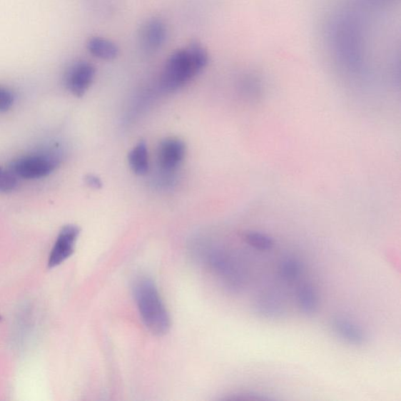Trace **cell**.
<instances>
[{
  "mask_svg": "<svg viewBox=\"0 0 401 401\" xmlns=\"http://www.w3.org/2000/svg\"><path fill=\"white\" fill-rule=\"evenodd\" d=\"M208 63L204 46L197 41L191 42L168 59L160 77V86L166 92L178 91L200 74Z\"/></svg>",
  "mask_w": 401,
  "mask_h": 401,
  "instance_id": "6da1fadb",
  "label": "cell"
},
{
  "mask_svg": "<svg viewBox=\"0 0 401 401\" xmlns=\"http://www.w3.org/2000/svg\"><path fill=\"white\" fill-rule=\"evenodd\" d=\"M134 296L144 325L154 335H166L171 326V318L153 280L141 278L136 283Z\"/></svg>",
  "mask_w": 401,
  "mask_h": 401,
  "instance_id": "7a4b0ae2",
  "label": "cell"
},
{
  "mask_svg": "<svg viewBox=\"0 0 401 401\" xmlns=\"http://www.w3.org/2000/svg\"><path fill=\"white\" fill-rule=\"evenodd\" d=\"M59 163L60 158L57 154H39L17 160L11 170L19 178L39 179L50 175Z\"/></svg>",
  "mask_w": 401,
  "mask_h": 401,
  "instance_id": "3957f363",
  "label": "cell"
},
{
  "mask_svg": "<svg viewBox=\"0 0 401 401\" xmlns=\"http://www.w3.org/2000/svg\"><path fill=\"white\" fill-rule=\"evenodd\" d=\"M208 260L213 270L222 278L231 292L238 293L243 290L245 284L243 272L228 254L215 250L208 254Z\"/></svg>",
  "mask_w": 401,
  "mask_h": 401,
  "instance_id": "277c9868",
  "label": "cell"
},
{
  "mask_svg": "<svg viewBox=\"0 0 401 401\" xmlns=\"http://www.w3.org/2000/svg\"><path fill=\"white\" fill-rule=\"evenodd\" d=\"M79 234V228L73 224H68L61 230L48 261L50 268L59 266L73 254Z\"/></svg>",
  "mask_w": 401,
  "mask_h": 401,
  "instance_id": "5b68a950",
  "label": "cell"
},
{
  "mask_svg": "<svg viewBox=\"0 0 401 401\" xmlns=\"http://www.w3.org/2000/svg\"><path fill=\"white\" fill-rule=\"evenodd\" d=\"M167 39L165 22L158 18H152L144 22L139 33L141 49L147 54H155L162 49Z\"/></svg>",
  "mask_w": 401,
  "mask_h": 401,
  "instance_id": "8992f818",
  "label": "cell"
},
{
  "mask_svg": "<svg viewBox=\"0 0 401 401\" xmlns=\"http://www.w3.org/2000/svg\"><path fill=\"white\" fill-rule=\"evenodd\" d=\"M95 74L96 69L91 63L86 61L75 63L67 72L66 83L68 89L76 97H83L91 86Z\"/></svg>",
  "mask_w": 401,
  "mask_h": 401,
  "instance_id": "52a82bcc",
  "label": "cell"
},
{
  "mask_svg": "<svg viewBox=\"0 0 401 401\" xmlns=\"http://www.w3.org/2000/svg\"><path fill=\"white\" fill-rule=\"evenodd\" d=\"M186 153V146L178 138H167L160 143L158 159L164 171H171L178 168Z\"/></svg>",
  "mask_w": 401,
  "mask_h": 401,
  "instance_id": "ba28073f",
  "label": "cell"
},
{
  "mask_svg": "<svg viewBox=\"0 0 401 401\" xmlns=\"http://www.w3.org/2000/svg\"><path fill=\"white\" fill-rule=\"evenodd\" d=\"M332 326L340 340L352 346H362L366 342L367 336L362 328L347 317H334Z\"/></svg>",
  "mask_w": 401,
  "mask_h": 401,
  "instance_id": "9c48e42d",
  "label": "cell"
},
{
  "mask_svg": "<svg viewBox=\"0 0 401 401\" xmlns=\"http://www.w3.org/2000/svg\"><path fill=\"white\" fill-rule=\"evenodd\" d=\"M254 310L260 317L268 320L280 319L286 314L283 300L278 295L273 293L261 295L255 302Z\"/></svg>",
  "mask_w": 401,
  "mask_h": 401,
  "instance_id": "30bf717a",
  "label": "cell"
},
{
  "mask_svg": "<svg viewBox=\"0 0 401 401\" xmlns=\"http://www.w3.org/2000/svg\"><path fill=\"white\" fill-rule=\"evenodd\" d=\"M87 49L94 57L106 61L116 59L119 52L115 43L99 36H94L88 40Z\"/></svg>",
  "mask_w": 401,
  "mask_h": 401,
  "instance_id": "8fae6325",
  "label": "cell"
},
{
  "mask_svg": "<svg viewBox=\"0 0 401 401\" xmlns=\"http://www.w3.org/2000/svg\"><path fill=\"white\" fill-rule=\"evenodd\" d=\"M298 302L304 315H314L318 308V294L315 287L308 283L301 285L298 291Z\"/></svg>",
  "mask_w": 401,
  "mask_h": 401,
  "instance_id": "7c38bea8",
  "label": "cell"
},
{
  "mask_svg": "<svg viewBox=\"0 0 401 401\" xmlns=\"http://www.w3.org/2000/svg\"><path fill=\"white\" fill-rule=\"evenodd\" d=\"M129 164L133 172L139 176L146 175L148 171V151L147 144L141 141L131 151L129 156Z\"/></svg>",
  "mask_w": 401,
  "mask_h": 401,
  "instance_id": "4fadbf2b",
  "label": "cell"
},
{
  "mask_svg": "<svg viewBox=\"0 0 401 401\" xmlns=\"http://www.w3.org/2000/svg\"><path fill=\"white\" fill-rule=\"evenodd\" d=\"M303 266L302 262L294 256H287L280 261L279 275L286 280H294L302 275Z\"/></svg>",
  "mask_w": 401,
  "mask_h": 401,
  "instance_id": "5bb4252c",
  "label": "cell"
},
{
  "mask_svg": "<svg viewBox=\"0 0 401 401\" xmlns=\"http://www.w3.org/2000/svg\"><path fill=\"white\" fill-rule=\"evenodd\" d=\"M244 239L248 245L260 251H270L275 246L274 239L258 231L246 232Z\"/></svg>",
  "mask_w": 401,
  "mask_h": 401,
  "instance_id": "9a60e30c",
  "label": "cell"
},
{
  "mask_svg": "<svg viewBox=\"0 0 401 401\" xmlns=\"http://www.w3.org/2000/svg\"><path fill=\"white\" fill-rule=\"evenodd\" d=\"M19 176L11 168L10 171L0 172V192L9 193L18 186Z\"/></svg>",
  "mask_w": 401,
  "mask_h": 401,
  "instance_id": "2e32d148",
  "label": "cell"
},
{
  "mask_svg": "<svg viewBox=\"0 0 401 401\" xmlns=\"http://www.w3.org/2000/svg\"><path fill=\"white\" fill-rule=\"evenodd\" d=\"M14 96L3 87H0V111L9 110L14 103Z\"/></svg>",
  "mask_w": 401,
  "mask_h": 401,
  "instance_id": "e0dca14e",
  "label": "cell"
},
{
  "mask_svg": "<svg viewBox=\"0 0 401 401\" xmlns=\"http://www.w3.org/2000/svg\"><path fill=\"white\" fill-rule=\"evenodd\" d=\"M85 181L88 186L94 189H99L102 187L101 180L95 175H87Z\"/></svg>",
  "mask_w": 401,
  "mask_h": 401,
  "instance_id": "ac0fdd59",
  "label": "cell"
},
{
  "mask_svg": "<svg viewBox=\"0 0 401 401\" xmlns=\"http://www.w3.org/2000/svg\"><path fill=\"white\" fill-rule=\"evenodd\" d=\"M1 171H2L1 168H0V172H1Z\"/></svg>",
  "mask_w": 401,
  "mask_h": 401,
  "instance_id": "d6986e66",
  "label": "cell"
},
{
  "mask_svg": "<svg viewBox=\"0 0 401 401\" xmlns=\"http://www.w3.org/2000/svg\"><path fill=\"white\" fill-rule=\"evenodd\" d=\"M0 320H1V317H0Z\"/></svg>",
  "mask_w": 401,
  "mask_h": 401,
  "instance_id": "ffe728a7",
  "label": "cell"
}]
</instances>
